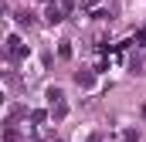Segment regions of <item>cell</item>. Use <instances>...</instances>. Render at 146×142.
<instances>
[{"label": "cell", "instance_id": "5b68a950", "mask_svg": "<svg viewBox=\"0 0 146 142\" xmlns=\"http://www.w3.org/2000/svg\"><path fill=\"white\" fill-rule=\"evenodd\" d=\"M17 20H21L24 27H31V24H34V14H31V10H21V14H17Z\"/></svg>", "mask_w": 146, "mask_h": 142}, {"label": "cell", "instance_id": "277c9868", "mask_svg": "<svg viewBox=\"0 0 146 142\" xmlns=\"http://www.w3.org/2000/svg\"><path fill=\"white\" fill-rule=\"evenodd\" d=\"M48 102L51 105H65V91L61 88H48Z\"/></svg>", "mask_w": 146, "mask_h": 142}, {"label": "cell", "instance_id": "8992f818", "mask_svg": "<svg viewBox=\"0 0 146 142\" xmlns=\"http://www.w3.org/2000/svg\"><path fill=\"white\" fill-rule=\"evenodd\" d=\"M65 112H68L65 105H51V118H54V122H61V118H65Z\"/></svg>", "mask_w": 146, "mask_h": 142}, {"label": "cell", "instance_id": "6da1fadb", "mask_svg": "<svg viewBox=\"0 0 146 142\" xmlns=\"http://www.w3.org/2000/svg\"><path fill=\"white\" fill-rule=\"evenodd\" d=\"M44 17H48V24H61V20H65V7L54 0V3H48V14H44Z\"/></svg>", "mask_w": 146, "mask_h": 142}, {"label": "cell", "instance_id": "ba28073f", "mask_svg": "<svg viewBox=\"0 0 146 142\" xmlns=\"http://www.w3.org/2000/svg\"><path fill=\"white\" fill-rule=\"evenodd\" d=\"M3 139H7V142H17V139H21V132H17L14 125H7V132H3Z\"/></svg>", "mask_w": 146, "mask_h": 142}, {"label": "cell", "instance_id": "8fae6325", "mask_svg": "<svg viewBox=\"0 0 146 142\" xmlns=\"http://www.w3.org/2000/svg\"><path fill=\"white\" fill-rule=\"evenodd\" d=\"M139 47H146V27L139 31Z\"/></svg>", "mask_w": 146, "mask_h": 142}, {"label": "cell", "instance_id": "52a82bcc", "mask_svg": "<svg viewBox=\"0 0 146 142\" xmlns=\"http://www.w3.org/2000/svg\"><path fill=\"white\" fill-rule=\"evenodd\" d=\"M58 54H61V58H72V41H61V44H58Z\"/></svg>", "mask_w": 146, "mask_h": 142}, {"label": "cell", "instance_id": "7c38bea8", "mask_svg": "<svg viewBox=\"0 0 146 142\" xmlns=\"http://www.w3.org/2000/svg\"><path fill=\"white\" fill-rule=\"evenodd\" d=\"M99 3H102V0H85V7H99Z\"/></svg>", "mask_w": 146, "mask_h": 142}, {"label": "cell", "instance_id": "7a4b0ae2", "mask_svg": "<svg viewBox=\"0 0 146 142\" xmlns=\"http://www.w3.org/2000/svg\"><path fill=\"white\" fill-rule=\"evenodd\" d=\"M7 54H10V58H24V54H27V47H24V44H21V37H7Z\"/></svg>", "mask_w": 146, "mask_h": 142}, {"label": "cell", "instance_id": "9c48e42d", "mask_svg": "<svg viewBox=\"0 0 146 142\" xmlns=\"http://www.w3.org/2000/svg\"><path fill=\"white\" fill-rule=\"evenodd\" d=\"M44 118H48V112H31V122H34V125H41Z\"/></svg>", "mask_w": 146, "mask_h": 142}, {"label": "cell", "instance_id": "3957f363", "mask_svg": "<svg viewBox=\"0 0 146 142\" xmlns=\"http://www.w3.org/2000/svg\"><path fill=\"white\" fill-rule=\"evenodd\" d=\"M75 85L78 88H92L95 85V71H75Z\"/></svg>", "mask_w": 146, "mask_h": 142}, {"label": "cell", "instance_id": "30bf717a", "mask_svg": "<svg viewBox=\"0 0 146 142\" xmlns=\"http://www.w3.org/2000/svg\"><path fill=\"white\" fill-rule=\"evenodd\" d=\"M58 3H61V7H65V14H68V10H72V3H75V0H58Z\"/></svg>", "mask_w": 146, "mask_h": 142}]
</instances>
